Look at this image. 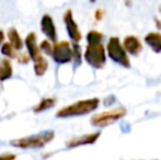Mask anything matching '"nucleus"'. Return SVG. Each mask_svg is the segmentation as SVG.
Instances as JSON below:
<instances>
[{"mask_svg":"<svg viewBox=\"0 0 161 160\" xmlns=\"http://www.w3.org/2000/svg\"><path fill=\"white\" fill-rule=\"evenodd\" d=\"M100 105L99 98H91L80 100L70 105L60 109L56 113V118H74V116H83L94 112Z\"/></svg>","mask_w":161,"mask_h":160,"instance_id":"1","label":"nucleus"},{"mask_svg":"<svg viewBox=\"0 0 161 160\" xmlns=\"http://www.w3.org/2000/svg\"><path fill=\"white\" fill-rule=\"evenodd\" d=\"M106 54L111 60L124 68H130L131 63L129 59L128 53L126 52L123 42H121L119 37L111 36L106 44Z\"/></svg>","mask_w":161,"mask_h":160,"instance_id":"2","label":"nucleus"},{"mask_svg":"<svg viewBox=\"0 0 161 160\" xmlns=\"http://www.w3.org/2000/svg\"><path fill=\"white\" fill-rule=\"evenodd\" d=\"M54 136H55L54 130H45V132H41L40 134L15 139L10 144L21 149H37V148H43L49 141H53Z\"/></svg>","mask_w":161,"mask_h":160,"instance_id":"3","label":"nucleus"},{"mask_svg":"<svg viewBox=\"0 0 161 160\" xmlns=\"http://www.w3.org/2000/svg\"><path fill=\"white\" fill-rule=\"evenodd\" d=\"M106 47L103 43H96L87 45L83 58L92 68L102 69L106 64Z\"/></svg>","mask_w":161,"mask_h":160,"instance_id":"4","label":"nucleus"},{"mask_svg":"<svg viewBox=\"0 0 161 160\" xmlns=\"http://www.w3.org/2000/svg\"><path fill=\"white\" fill-rule=\"evenodd\" d=\"M126 114H127V110L125 108L117 107L93 115L90 120V123H91L92 126L103 128L106 127V126L113 125L114 123L122 120L123 118H125Z\"/></svg>","mask_w":161,"mask_h":160,"instance_id":"5","label":"nucleus"},{"mask_svg":"<svg viewBox=\"0 0 161 160\" xmlns=\"http://www.w3.org/2000/svg\"><path fill=\"white\" fill-rule=\"evenodd\" d=\"M53 59L57 64H68L74 59V52L70 43L67 41H62L59 43H55L53 47Z\"/></svg>","mask_w":161,"mask_h":160,"instance_id":"6","label":"nucleus"},{"mask_svg":"<svg viewBox=\"0 0 161 160\" xmlns=\"http://www.w3.org/2000/svg\"><path fill=\"white\" fill-rule=\"evenodd\" d=\"M64 22L66 24V30L69 35L70 40L74 43H79L82 39V35L81 32L78 28V24L76 23L74 19V15H72V11L70 9H68L64 14Z\"/></svg>","mask_w":161,"mask_h":160,"instance_id":"7","label":"nucleus"},{"mask_svg":"<svg viewBox=\"0 0 161 160\" xmlns=\"http://www.w3.org/2000/svg\"><path fill=\"white\" fill-rule=\"evenodd\" d=\"M100 136H101V133L100 132L89 133V134H86L82 135V136L70 139V141H68L66 143V146L68 148H76V147H80V146L93 145V144H96L97 141Z\"/></svg>","mask_w":161,"mask_h":160,"instance_id":"8","label":"nucleus"},{"mask_svg":"<svg viewBox=\"0 0 161 160\" xmlns=\"http://www.w3.org/2000/svg\"><path fill=\"white\" fill-rule=\"evenodd\" d=\"M123 45L125 47L126 52L128 53V55L131 56H138L144 49L142 42L136 35H127V36L124 37Z\"/></svg>","mask_w":161,"mask_h":160,"instance_id":"9","label":"nucleus"},{"mask_svg":"<svg viewBox=\"0 0 161 160\" xmlns=\"http://www.w3.org/2000/svg\"><path fill=\"white\" fill-rule=\"evenodd\" d=\"M41 30L47 36V39L51 40V42L55 43L57 41V31L54 24L53 18L49 14H44L41 20Z\"/></svg>","mask_w":161,"mask_h":160,"instance_id":"10","label":"nucleus"},{"mask_svg":"<svg viewBox=\"0 0 161 160\" xmlns=\"http://www.w3.org/2000/svg\"><path fill=\"white\" fill-rule=\"evenodd\" d=\"M144 41L156 54H161V33L149 32L145 35Z\"/></svg>","mask_w":161,"mask_h":160,"instance_id":"11","label":"nucleus"},{"mask_svg":"<svg viewBox=\"0 0 161 160\" xmlns=\"http://www.w3.org/2000/svg\"><path fill=\"white\" fill-rule=\"evenodd\" d=\"M25 46L28 49V53L30 55V57L33 60H35L36 58H38L41 56L40 54V47L37 46L36 43V35L35 33H30L28 36L25 37Z\"/></svg>","mask_w":161,"mask_h":160,"instance_id":"12","label":"nucleus"},{"mask_svg":"<svg viewBox=\"0 0 161 160\" xmlns=\"http://www.w3.org/2000/svg\"><path fill=\"white\" fill-rule=\"evenodd\" d=\"M8 39H9V41H10L11 45H12L15 49H21L22 47H23V41H22V39L20 37L19 32H18L14 28L9 29Z\"/></svg>","mask_w":161,"mask_h":160,"instance_id":"13","label":"nucleus"},{"mask_svg":"<svg viewBox=\"0 0 161 160\" xmlns=\"http://www.w3.org/2000/svg\"><path fill=\"white\" fill-rule=\"evenodd\" d=\"M48 68V62L42 55L34 60V71L36 76H43Z\"/></svg>","mask_w":161,"mask_h":160,"instance_id":"14","label":"nucleus"},{"mask_svg":"<svg viewBox=\"0 0 161 160\" xmlns=\"http://www.w3.org/2000/svg\"><path fill=\"white\" fill-rule=\"evenodd\" d=\"M12 76V66L8 59H3L0 65V80L4 81Z\"/></svg>","mask_w":161,"mask_h":160,"instance_id":"15","label":"nucleus"},{"mask_svg":"<svg viewBox=\"0 0 161 160\" xmlns=\"http://www.w3.org/2000/svg\"><path fill=\"white\" fill-rule=\"evenodd\" d=\"M56 103V100L54 98H46V99H43L35 108H34V112L35 113H40V112H43L45 110H48L51 108H53Z\"/></svg>","mask_w":161,"mask_h":160,"instance_id":"16","label":"nucleus"},{"mask_svg":"<svg viewBox=\"0 0 161 160\" xmlns=\"http://www.w3.org/2000/svg\"><path fill=\"white\" fill-rule=\"evenodd\" d=\"M103 41V34L97 30H91L87 34L88 44H96V43H102Z\"/></svg>","mask_w":161,"mask_h":160,"instance_id":"17","label":"nucleus"},{"mask_svg":"<svg viewBox=\"0 0 161 160\" xmlns=\"http://www.w3.org/2000/svg\"><path fill=\"white\" fill-rule=\"evenodd\" d=\"M17 49L11 45V43H3L1 45V54H3L4 56H8L9 58H15L18 57Z\"/></svg>","mask_w":161,"mask_h":160,"instance_id":"18","label":"nucleus"},{"mask_svg":"<svg viewBox=\"0 0 161 160\" xmlns=\"http://www.w3.org/2000/svg\"><path fill=\"white\" fill-rule=\"evenodd\" d=\"M72 52H74V60L76 66H80L82 62V49L78 43L72 44Z\"/></svg>","mask_w":161,"mask_h":160,"instance_id":"19","label":"nucleus"},{"mask_svg":"<svg viewBox=\"0 0 161 160\" xmlns=\"http://www.w3.org/2000/svg\"><path fill=\"white\" fill-rule=\"evenodd\" d=\"M53 47H54V45H52L51 42L47 40L42 41L40 44V48L42 49V52H44L46 55H53Z\"/></svg>","mask_w":161,"mask_h":160,"instance_id":"20","label":"nucleus"},{"mask_svg":"<svg viewBox=\"0 0 161 160\" xmlns=\"http://www.w3.org/2000/svg\"><path fill=\"white\" fill-rule=\"evenodd\" d=\"M30 55H26V54H20L18 59H19V63L21 64H28L29 60H30Z\"/></svg>","mask_w":161,"mask_h":160,"instance_id":"21","label":"nucleus"},{"mask_svg":"<svg viewBox=\"0 0 161 160\" xmlns=\"http://www.w3.org/2000/svg\"><path fill=\"white\" fill-rule=\"evenodd\" d=\"M17 156L13 154H2L0 155V160H14Z\"/></svg>","mask_w":161,"mask_h":160,"instance_id":"22","label":"nucleus"},{"mask_svg":"<svg viewBox=\"0 0 161 160\" xmlns=\"http://www.w3.org/2000/svg\"><path fill=\"white\" fill-rule=\"evenodd\" d=\"M103 15H104V12L102 9H97L96 11V13H94V18H96L97 21H101V20L103 19Z\"/></svg>","mask_w":161,"mask_h":160,"instance_id":"23","label":"nucleus"},{"mask_svg":"<svg viewBox=\"0 0 161 160\" xmlns=\"http://www.w3.org/2000/svg\"><path fill=\"white\" fill-rule=\"evenodd\" d=\"M114 101H115V99L113 98L112 96H111V97H108V98L105 99V101H104V104H105V105H110L111 103L114 102Z\"/></svg>","mask_w":161,"mask_h":160,"instance_id":"24","label":"nucleus"},{"mask_svg":"<svg viewBox=\"0 0 161 160\" xmlns=\"http://www.w3.org/2000/svg\"><path fill=\"white\" fill-rule=\"evenodd\" d=\"M3 41H4V32L2 30H0V46L3 43Z\"/></svg>","mask_w":161,"mask_h":160,"instance_id":"25","label":"nucleus"},{"mask_svg":"<svg viewBox=\"0 0 161 160\" xmlns=\"http://www.w3.org/2000/svg\"><path fill=\"white\" fill-rule=\"evenodd\" d=\"M155 21H156V23H157V28L161 29V22L158 21V19H155Z\"/></svg>","mask_w":161,"mask_h":160,"instance_id":"26","label":"nucleus"},{"mask_svg":"<svg viewBox=\"0 0 161 160\" xmlns=\"http://www.w3.org/2000/svg\"><path fill=\"white\" fill-rule=\"evenodd\" d=\"M94 1H96V0H91V2H94Z\"/></svg>","mask_w":161,"mask_h":160,"instance_id":"27","label":"nucleus"},{"mask_svg":"<svg viewBox=\"0 0 161 160\" xmlns=\"http://www.w3.org/2000/svg\"><path fill=\"white\" fill-rule=\"evenodd\" d=\"M138 160H145V159H138ZM156 160V159H155Z\"/></svg>","mask_w":161,"mask_h":160,"instance_id":"28","label":"nucleus"}]
</instances>
